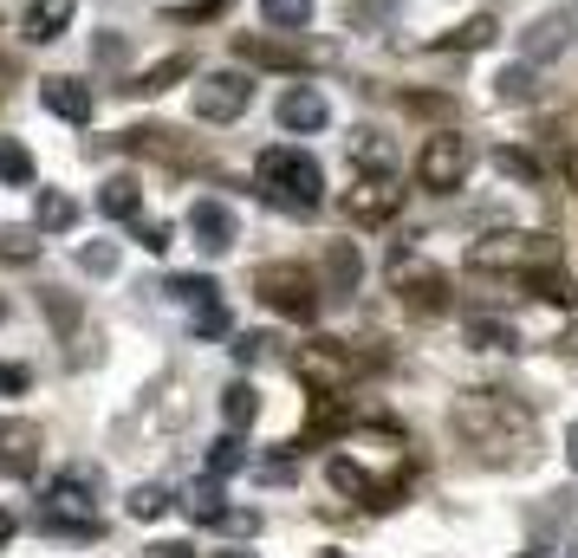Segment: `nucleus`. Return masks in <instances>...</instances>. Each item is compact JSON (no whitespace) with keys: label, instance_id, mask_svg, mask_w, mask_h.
I'll use <instances>...</instances> for the list:
<instances>
[{"label":"nucleus","instance_id":"obj_2","mask_svg":"<svg viewBox=\"0 0 578 558\" xmlns=\"http://www.w3.org/2000/svg\"><path fill=\"white\" fill-rule=\"evenodd\" d=\"M254 189H260V202H274L280 214H312L325 202V169H319L305 149L274 143V149H260V163H254Z\"/></svg>","mask_w":578,"mask_h":558},{"label":"nucleus","instance_id":"obj_19","mask_svg":"<svg viewBox=\"0 0 578 558\" xmlns=\"http://www.w3.org/2000/svg\"><path fill=\"white\" fill-rule=\"evenodd\" d=\"M33 227L40 234H73L78 227V202L66 189H40V202H33Z\"/></svg>","mask_w":578,"mask_h":558},{"label":"nucleus","instance_id":"obj_29","mask_svg":"<svg viewBox=\"0 0 578 558\" xmlns=\"http://www.w3.org/2000/svg\"><path fill=\"white\" fill-rule=\"evenodd\" d=\"M0 182H7V189H26V182H33V156H26V143L0 137Z\"/></svg>","mask_w":578,"mask_h":558},{"label":"nucleus","instance_id":"obj_20","mask_svg":"<svg viewBox=\"0 0 578 558\" xmlns=\"http://www.w3.org/2000/svg\"><path fill=\"white\" fill-rule=\"evenodd\" d=\"M494 40H501V20H494V13H475V20H462L455 33H442L435 46H442V53H481V46H494Z\"/></svg>","mask_w":578,"mask_h":558},{"label":"nucleus","instance_id":"obj_43","mask_svg":"<svg viewBox=\"0 0 578 558\" xmlns=\"http://www.w3.org/2000/svg\"><path fill=\"white\" fill-rule=\"evenodd\" d=\"M33 377H26V364H0V397H20Z\"/></svg>","mask_w":578,"mask_h":558},{"label":"nucleus","instance_id":"obj_15","mask_svg":"<svg viewBox=\"0 0 578 558\" xmlns=\"http://www.w3.org/2000/svg\"><path fill=\"white\" fill-rule=\"evenodd\" d=\"M345 156H352L358 176H397V143L384 137V131H370V124H358L345 137Z\"/></svg>","mask_w":578,"mask_h":558},{"label":"nucleus","instance_id":"obj_50","mask_svg":"<svg viewBox=\"0 0 578 558\" xmlns=\"http://www.w3.org/2000/svg\"><path fill=\"white\" fill-rule=\"evenodd\" d=\"M526 558H546V553H526Z\"/></svg>","mask_w":578,"mask_h":558},{"label":"nucleus","instance_id":"obj_11","mask_svg":"<svg viewBox=\"0 0 578 558\" xmlns=\"http://www.w3.org/2000/svg\"><path fill=\"white\" fill-rule=\"evenodd\" d=\"M573 33H578L573 13H540V20L520 33V59H526V66H546V59H559V53L573 46Z\"/></svg>","mask_w":578,"mask_h":558},{"label":"nucleus","instance_id":"obj_14","mask_svg":"<svg viewBox=\"0 0 578 558\" xmlns=\"http://www.w3.org/2000/svg\"><path fill=\"white\" fill-rule=\"evenodd\" d=\"M40 104L66 124H91V111H98L91 85H78V78H40Z\"/></svg>","mask_w":578,"mask_h":558},{"label":"nucleus","instance_id":"obj_28","mask_svg":"<svg viewBox=\"0 0 578 558\" xmlns=\"http://www.w3.org/2000/svg\"><path fill=\"white\" fill-rule=\"evenodd\" d=\"M163 292H169L176 305H209V299H221V286H215L209 274H176Z\"/></svg>","mask_w":578,"mask_h":558},{"label":"nucleus","instance_id":"obj_27","mask_svg":"<svg viewBox=\"0 0 578 558\" xmlns=\"http://www.w3.org/2000/svg\"><path fill=\"white\" fill-rule=\"evenodd\" d=\"M260 20L280 33H299V26H312V0H260Z\"/></svg>","mask_w":578,"mask_h":558},{"label":"nucleus","instance_id":"obj_22","mask_svg":"<svg viewBox=\"0 0 578 558\" xmlns=\"http://www.w3.org/2000/svg\"><path fill=\"white\" fill-rule=\"evenodd\" d=\"M182 513L196 520V526H221L227 520V500H221V481L209 475V481H196V488L182 493Z\"/></svg>","mask_w":578,"mask_h":558},{"label":"nucleus","instance_id":"obj_3","mask_svg":"<svg viewBox=\"0 0 578 558\" xmlns=\"http://www.w3.org/2000/svg\"><path fill=\"white\" fill-rule=\"evenodd\" d=\"M98 493H104V475H98V468H59V475L46 481L40 526H46V533H73V539H98Z\"/></svg>","mask_w":578,"mask_h":558},{"label":"nucleus","instance_id":"obj_8","mask_svg":"<svg viewBox=\"0 0 578 558\" xmlns=\"http://www.w3.org/2000/svg\"><path fill=\"white\" fill-rule=\"evenodd\" d=\"M254 104V78L247 71H202L196 78V118L202 124H234Z\"/></svg>","mask_w":578,"mask_h":558},{"label":"nucleus","instance_id":"obj_45","mask_svg":"<svg viewBox=\"0 0 578 558\" xmlns=\"http://www.w3.org/2000/svg\"><path fill=\"white\" fill-rule=\"evenodd\" d=\"M13 526H20V520H13V513H7V506H0V546H7V539H13Z\"/></svg>","mask_w":578,"mask_h":558},{"label":"nucleus","instance_id":"obj_42","mask_svg":"<svg viewBox=\"0 0 578 558\" xmlns=\"http://www.w3.org/2000/svg\"><path fill=\"white\" fill-rule=\"evenodd\" d=\"M221 526H227V533H260V513H254V506H227Z\"/></svg>","mask_w":578,"mask_h":558},{"label":"nucleus","instance_id":"obj_39","mask_svg":"<svg viewBox=\"0 0 578 558\" xmlns=\"http://www.w3.org/2000/svg\"><path fill=\"white\" fill-rule=\"evenodd\" d=\"M0 254H7V260H33V254H40V227H33V234H26V227H0Z\"/></svg>","mask_w":578,"mask_h":558},{"label":"nucleus","instance_id":"obj_32","mask_svg":"<svg viewBox=\"0 0 578 558\" xmlns=\"http://www.w3.org/2000/svg\"><path fill=\"white\" fill-rule=\"evenodd\" d=\"M325 481H332L338 493H370V481H364V468L352 461V455H332V461H325Z\"/></svg>","mask_w":578,"mask_h":558},{"label":"nucleus","instance_id":"obj_38","mask_svg":"<svg viewBox=\"0 0 578 558\" xmlns=\"http://www.w3.org/2000/svg\"><path fill=\"white\" fill-rule=\"evenodd\" d=\"M131 234H137V247H144V254H169V241H176V234H169V221H144V214L131 221Z\"/></svg>","mask_w":578,"mask_h":558},{"label":"nucleus","instance_id":"obj_47","mask_svg":"<svg viewBox=\"0 0 578 558\" xmlns=\"http://www.w3.org/2000/svg\"><path fill=\"white\" fill-rule=\"evenodd\" d=\"M156 558H196L189 546H156Z\"/></svg>","mask_w":578,"mask_h":558},{"label":"nucleus","instance_id":"obj_46","mask_svg":"<svg viewBox=\"0 0 578 558\" xmlns=\"http://www.w3.org/2000/svg\"><path fill=\"white\" fill-rule=\"evenodd\" d=\"M559 350H566V357H578V325H566V338H559Z\"/></svg>","mask_w":578,"mask_h":558},{"label":"nucleus","instance_id":"obj_41","mask_svg":"<svg viewBox=\"0 0 578 558\" xmlns=\"http://www.w3.org/2000/svg\"><path fill=\"white\" fill-rule=\"evenodd\" d=\"M267 345H274V338L247 332V338H234V357H241V364H260V357H267Z\"/></svg>","mask_w":578,"mask_h":558},{"label":"nucleus","instance_id":"obj_31","mask_svg":"<svg viewBox=\"0 0 578 558\" xmlns=\"http://www.w3.org/2000/svg\"><path fill=\"white\" fill-rule=\"evenodd\" d=\"M241 461H247V448H241V428H227V435H221L215 448H209V475H234V468H241Z\"/></svg>","mask_w":578,"mask_h":558},{"label":"nucleus","instance_id":"obj_10","mask_svg":"<svg viewBox=\"0 0 578 558\" xmlns=\"http://www.w3.org/2000/svg\"><path fill=\"white\" fill-rule=\"evenodd\" d=\"M397 209H403V189L390 176H358V189H345V214L358 227H384V221H397Z\"/></svg>","mask_w":578,"mask_h":558},{"label":"nucleus","instance_id":"obj_23","mask_svg":"<svg viewBox=\"0 0 578 558\" xmlns=\"http://www.w3.org/2000/svg\"><path fill=\"white\" fill-rule=\"evenodd\" d=\"M144 209V189L131 182V176H111L104 189H98V214H111V221H137Z\"/></svg>","mask_w":578,"mask_h":558},{"label":"nucleus","instance_id":"obj_34","mask_svg":"<svg viewBox=\"0 0 578 558\" xmlns=\"http://www.w3.org/2000/svg\"><path fill=\"white\" fill-rule=\"evenodd\" d=\"M124 506H131V520H156V513H169V488H131V500H124Z\"/></svg>","mask_w":578,"mask_h":558},{"label":"nucleus","instance_id":"obj_4","mask_svg":"<svg viewBox=\"0 0 578 558\" xmlns=\"http://www.w3.org/2000/svg\"><path fill=\"white\" fill-rule=\"evenodd\" d=\"M468 267L475 274H546V267H559V241L553 234H540V227H507V234H488V241H475L468 247Z\"/></svg>","mask_w":578,"mask_h":558},{"label":"nucleus","instance_id":"obj_33","mask_svg":"<svg viewBox=\"0 0 578 558\" xmlns=\"http://www.w3.org/2000/svg\"><path fill=\"white\" fill-rule=\"evenodd\" d=\"M494 169H501L507 182H540V163L526 149H494Z\"/></svg>","mask_w":578,"mask_h":558},{"label":"nucleus","instance_id":"obj_48","mask_svg":"<svg viewBox=\"0 0 578 558\" xmlns=\"http://www.w3.org/2000/svg\"><path fill=\"white\" fill-rule=\"evenodd\" d=\"M312 558H352V553H312Z\"/></svg>","mask_w":578,"mask_h":558},{"label":"nucleus","instance_id":"obj_18","mask_svg":"<svg viewBox=\"0 0 578 558\" xmlns=\"http://www.w3.org/2000/svg\"><path fill=\"white\" fill-rule=\"evenodd\" d=\"M176 78H196V59H189V53H169V59H156V66L137 71L124 91H131V98H156V91H169Z\"/></svg>","mask_w":578,"mask_h":558},{"label":"nucleus","instance_id":"obj_13","mask_svg":"<svg viewBox=\"0 0 578 558\" xmlns=\"http://www.w3.org/2000/svg\"><path fill=\"white\" fill-rule=\"evenodd\" d=\"M325 124H332V104H325V91H312V85H292V91H280V131L312 137V131H325Z\"/></svg>","mask_w":578,"mask_h":558},{"label":"nucleus","instance_id":"obj_9","mask_svg":"<svg viewBox=\"0 0 578 558\" xmlns=\"http://www.w3.org/2000/svg\"><path fill=\"white\" fill-rule=\"evenodd\" d=\"M292 364H299V377H305L312 390H338V397H345V390H352V377H358V364H364V357H358L352 345H338V338H312V345L299 350Z\"/></svg>","mask_w":578,"mask_h":558},{"label":"nucleus","instance_id":"obj_1","mask_svg":"<svg viewBox=\"0 0 578 558\" xmlns=\"http://www.w3.org/2000/svg\"><path fill=\"white\" fill-rule=\"evenodd\" d=\"M455 428L488 455V461H513L533 448V410H520L507 390H468L455 403Z\"/></svg>","mask_w":578,"mask_h":558},{"label":"nucleus","instance_id":"obj_25","mask_svg":"<svg viewBox=\"0 0 578 558\" xmlns=\"http://www.w3.org/2000/svg\"><path fill=\"white\" fill-rule=\"evenodd\" d=\"M221 416H227V428H254V416H260L254 383H227V390H221Z\"/></svg>","mask_w":578,"mask_h":558},{"label":"nucleus","instance_id":"obj_21","mask_svg":"<svg viewBox=\"0 0 578 558\" xmlns=\"http://www.w3.org/2000/svg\"><path fill=\"white\" fill-rule=\"evenodd\" d=\"M0 461L26 475V468L40 461V428H33V422H0Z\"/></svg>","mask_w":578,"mask_h":558},{"label":"nucleus","instance_id":"obj_12","mask_svg":"<svg viewBox=\"0 0 578 558\" xmlns=\"http://www.w3.org/2000/svg\"><path fill=\"white\" fill-rule=\"evenodd\" d=\"M189 234H196V247H202V254H227V247L241 241V227H234V209H227V202H209V196L189 209Z\"/></svg>","mask_w":578,"mask_h":558},{"label":"nucleus","instance_id":"obj_44","mask_svg":"<svg viewBox=\"0 0 578 558\" xmlns=\"http://www.w3.org/2000/svg\"><path fill=\"white\" fill-rule=\"evenodd\" d=\"M566 461H573V475H578V422L566 428Z\"/></svg>","mask_w":578,"mask_h":558},{"label":"nucleus","instance_id":"obj_49","mask_svg":"<svg viewBox=\"0 0 578 558\" xmlns=\"http://www.w3.org/2000/svg\"><path fill=\"white\" fill-rule=\"evenodd\" d=\"M221 558H254V553H221Z\"/></svg>","mask_w":578,"mask_h":558},{"label":"nucleus","instance_id":"obj_17","mask_svg":"<svg viewBox=\"0 0 578 558\" xmlns=\"http://www.w3.org/2000/svg\"><path fill=\"white\" fill-rule=\"evenodd\" d=\"M20 26H26V40H33V46H53V40L73 26V0H33Z\"/></svg>","mask_w":578,"mask_h":558},{"label":"nucleus","instance_id":"obj_26","mask_svg":"<svg viewBox=\"0 0 578 558\" xmlns=\"http://www.w3.org/2000/svg\"><path fill=\"white\" fill-rule=\"evenodd\" d=\"M468 345L475 350H520V332L501 319H468Z\"/></svg>","mask_w":578,"mask_h":558},{"label":"nucleus","instance_id":"obj_35","mask_svg":"<svg viewBox=\"0 0 578 558\" xmlns=\"http://www.w3.org/2000/svg\"><path fill=\"white\" fill-rule=\"evenodd\" d=\"M78 267H85V274H118V247H111V241H85V247H78Z\"/></svg>","mask_w":578,"mask_h":558},{"label":"nucleus","instance_id":"obj_40","mask_svg":"<svg viewBox=\"0 0 578 558\" xmlns=\"http://www.w3.org/2000/svg\"><path fill=\"white\" fill-rule=\"evenodd\" d=\"M403 104H410V111H423V118H448V111H455V104H448L442 91H410Z\"/></svg>","mask_w":578,"mask_h":558},{"label":"nucleus","instance_id":"obj_6","mask_svg":"<svg viewBox=\"0 0 578 558\" xmlns=\"http://www.w3.org/2000/svg\"><path fill=\"white\" fill-rule=\"evenodd\" d=\"M468 169H475V143L462 137V131H435V137L416 149V182H423L430 196H455V189L468 182Z\"/></svg>","mask_w":578,"mask_h":558},{"label":"nucleus","instance_id":"obj_36","mask_svg":"<svg viewBox=\"0 0 578 558\" xmlns=\"http://www.w3.org/2000/svg\"><path fill=\"white\" fill-rule=\"evenodd\" d=\"M494 85H501V98H507V104H520V98H533V66H526V59H513V66H507L501 78H494Z\"/></svg>","mask_w":578,"mask_h":558},{"label":"nucleus","instance_id":"obj_24","mask_svg":"<svg viewBox=\"0 0 578 558\" xmlns=\"http://www.w3.org/2000/svg\"><path fill=\"white\" fill-rule=\"evenodd\" d=\"M358 274H364L358 247H352V241H332V247H325V279H332V292H352Z\"/></svg>","mask_w":578,"mask_h":558},{"label":"nucleus","instance_id":"obj_5","mask_svg":"<svg viewBox=\"0 0 578 558\" xmlns=\"http://www.w3.org/2000/svg\"><path fill=\"white\" fill-rule=\"evenodd\" d=\"M254 292H260L267 312H280V319H292V325H312V319H319V279H312V267L274 260V267L254 274Z\"/></svg>","mask_w":578,"mask_h":558},{"label":"nucleus","instance_id":"obj_30","mask_svg":"<svg viewBox=\"0 0 578 558\" xmlns=\"http://www.w3.org/2000/svg\"><path fill=\"white\" fill-rule=\"evenodd\" d=\"M189 332H196V338H227V305H221V299L189 305Z\"/></svg>","mask_w":578,"mask_h":558},{"label":"nucleus","instance_id":"obj_37","mask_svg":"<svg viewBox=\"0 0 578 558\" xmlns=\"http://www.w3.org/2000/svg\"><path fill=\"white\" fill-rule=\"evenodd\" d=\"M533 286H540V299H553V305H578V286L559 267H546V274H533Z\"/></svg>","mask_w":578,"mask_h":558},{"label":"nucleus","instance_id":"obj_16","mask_svg":"<svg viewBox=\"0 0 578 558\" xmlns=\"http://www.w3.org/2000/svg\"><path fill=\"white\" fill-rule=\"evenodd\" d=\"M234 59H241V66H267V71H299L305 66V53H292V46H280V40H254V33L234 40Z\"/></svg>","mask_w":578,"mask_h":558},{"label":"nucleus","instance_id":"obj_7","mask_svg":"<svg viewBox=\"0 0 578 558\" xmlns=\"http://www.w3.org/2000/svg\"><path fill=\"white\" fill-rule=\"evenodd\" d=\"M390 292H397L410 312H423V319L448 305V279L435 274L423 254H390Z\"/></svg>","mask_w":578,"mask_h":558}]
</instances>
